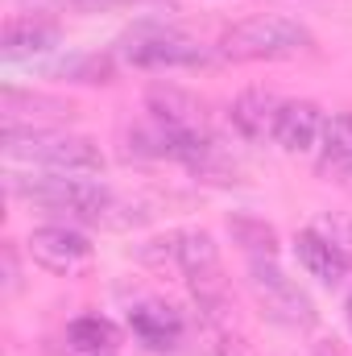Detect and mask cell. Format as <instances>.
Returning a JSON list of instances; mask_svg holds the SVG:
<instances>
[{"label":"cell","instance_id":"cell-1","mask_svg":"<svg viewBox=\"0 0 352 356\" xmlns=\"http://www.w3.org/2000/svg\"><path fill=\"white\" fill-rule=\"evenodd\" d=\"M8 191L33 207H46L54 216L79 220V224H104V228H125L116 211H129L125 199H116L99 178L91 175H58V170H29L17 175L8 170Z\"/></svg>","mask_w":352,"mask_h":356},{"label":"cell","instance_id":"cell-2","mask_svg":"<svg viewBox=\"0 0 352 356\" xmlns=\"http://www.w3.org/2000/svg\"><path fill=\"white\" fill-rule=\"evenodd\" d=\"M4 154L33 170H58V175L104 170V149L91 137L63 133V129H4Z\"/></svg>","mask_w":352,"mask_h":356},{"label":"cell","instance_id":"cell-3","mask_svg":"<svg viewBox=\"0 0 352 356\" xmlns=\"http://www.w3.org/2000/svg\"><path fill=\"white\" fill-rule=\"evenodd\" d=\"M311 46H315L311 29L303 21L278 17V13L249 17L220 38V54L232 63H282V58H298Z\"/></svg>","mask_w":352,"mask_h":356},{"label":"cell","instance_id":"cell-4","mask_svg":"<svg viewBox=\"0 0 352 356\" xmlns=\"http://www.w3.org/2000/svg\"><path fill=\"white\" fill-rule=\"evenodd\" d=\"M120 58L129 67L141 71H175V67H199L211 54L203 50V42H195L191 33H182L175 25H158V21H141L129 33H120L116 42Z\"/></svg>","mask_w":352,"mask_h":356},{"label":"cell","instance_id":"cell-5","mask_svg":"<svg viewBox=\"0 0 352 356\" xmlns=\"http://www.w3.org/2000/svg\"><path fill=\"white\" fill-rule=\"evenodd\" d=\"M249 290L257 298V307L265 311V319L290 327V332H311L319 323V311L311 302V294L286 277V269L278 266V257H257L249 261Z\"/></svg>","mask_w":352,"mask_h":356},{"label":"cell","instance_id":"cell-6","mask_svg":"<svg viewBox=\"0 0 352 356\" xmlns=\"http://www.w3.org/2000/svg\"><path fill=\"white\" fill-rule=\"evenodd\" d=\"M158 245H162V257H170L182 269V277L195 286L199 302L224 290L220 286V249H216L211 232H203V228H178V232H170Z\"/></svg>","mask_w":352,"mask_h":356},{"label":"cell","instance_id":"cell-7","mask_svg":"<svg viewBox=\"0 0 352 356\" xmlns=\"http://www.w3.org/2000/svg\"><path fill=\"white\" fill-rule=\"evenodd\" d=\"M25 249L46 273H58V277H75L91 266V241L75 224H42L29 232Z\"/></svg>","mask_w":352,"mask_h":356},{"label":"cell","instance_id":"cell-8","mask_svg":"<svg viewBox=\"0 0 352 356\" xmlns=\"http://www.w3.org/2000/svg\"><path fill=\"white\" fill-rule=\"evenodd\" d=\"M323 129H328V116L319 112V104L282 99V112H278V124H273V145L286 149V154H311V149H319Z\"/></svg>","mask_w":352,"mask_h":356},{"label":"cell","instance_id":"cell-9","mask_svg":"<svg viewBox=\"0 0 352 356\" xmlns=\"http://www.w3.org/2000/svg\"><path fill=\"white\" fill-rule=\"evenodd\" d=\"M4 129H58L75 108L67 99L42 95V91H17L4 88Z\"/></svg>","mask_w":352,"mask_h":356},{"label":"cell","instance_id":"cell-10","mask_svg":"<svg viewBox=\"0 0 352 356\" xmlns=\"http://www.w3.org/2000/svg\"><path fill=\"white\" fill-rule=\"evenodd\" d=\"M294 257H298V266L307 269L315 282H323V286H349L352 257H344L319 228H303L294 236Z\"/></svg>","mask_w":352,"mask_h":356},{"label":"cell","instance_id":"cell-11","mask_svg":"<svg viewBox=\"0 0 352 356\" xmlns=\"http://www.w3.org/2000/svg\"><path fill=\"white\" fill-rule=\"evenodd\" d=\"M129 332L150 353H175L182 344V315L166 302H137L129 311Z\"/></svg>","mask_w":352,"mask_h":356},{"label":"cell","instance_id":"cell-12","mask_svg":"<svg viewBox=\"0 0 352 356\" xmlns=\"http://www.w3.org/2000/svg\"><path fill=\"white\" fill-rule=\"evenodd\" d=\"M278 112H282V99L273 91H241L228 108V120L232 129L245 137V141H273V124H278Z\"/></svg>","mask_w":352,"mask_h":356},{"label":"cell","instance_id":"cell-13","mask_svg":"<svg viewBox=\"0 0 352 356\" xmlns=\"http://www.w3.org/2000/svg\"><path fill=\"white\" fill-rule=\"evenodd\" d=\"M145 108H150V120L154 124H162V129H203V116H199V104H195V95H186V91L178 88H150L145 95Z\"/></svg>","mask_w":352,"mask_h":356},{"label":"cell","instance_id":"cell-14","mask_svg":"<svg viewBox=\"0 0 352 356\" xmlns=\"http://www.w3.org/2000/svg\"><path fill=\"white\" fill-rule=\"evenodd\" d=\"M54 42H58V29L46 21H33V17H13L4 25V58L8 63L46 54V50H54Z\"/></svg>","mask_w":352,"mask_h":356},{"label":"cell","instance_id":"cell-15","mask_svg":"<svg viewBox=\"0 0 352 356\" xmlns=\"http://www.w3.org/2000/svg\"><path fill=\"white\" fill-rule=\"evenodd\" d=\"M63 344L75 348V353H83V356H116L120 332H116V323L104 319V315H79V319H71Z\"/></svg>","mask_w":352,"mask_h":356},{"label":"cell","instance_id":"cell-16","mask_svg":"<svg viewBox=\"0 0 352 356\" xmlns=\"http://www.w3.org/2000/svg\"><path fill=\"white\" fill-rule=\"evenodd\" d=\"M319 162L332 175L352 178V112L328 116V129H323V141H319Z\"/></svg>","mask_w":352,"mask_h":356},{"label":"cell","instance_id":"cell-17","mask_svg":"<svg viewBox=\"0 0 352 356\" xmlns=\"http://www.w3.org/2000/svg\"><path fill=\"white\" fill-rule=\"evenodd\" d=\"M228 232H232V241L245 249L249 261H257V257H278V232H273V224H265L257 216H232V220H228Z\"/></svg>","mask_w":352,"mask_h":356},{"label":"cell","instance_id":"cell-18","mask_svg":"<svg viewBox=\"0 0 352 356\" xmlns=\"http://www.w3.org/2000/svg\"><path fill=\"white\" fill-rule=\"evenodd\" d=\"M319 232L344 253V257H352V216H344V211H332V216H323L319 220Z\"/></svg>","mask_w":352,"mask_h":356},{"label":"cell","instance_id":"cell-19","mask_svg":"<svg viewBox=\"0 0 352 356\" xmlns=\"http://www.w3.org/2000/svg\"><path fill=\"white\" fill-rule=\"evenodd\" d=\"M21 290V269H17V249L8 245L4 249V294H17Z\"/></svg>","mask_w":352,"mask_h":356},{"label":"cell","instance_id":"cell-20","mask_svg":"<svg viewBox=\"0 0 352 356\" xmlns=\"http://www.w3.org/2000/svg\"><path fill=\"white\" fill-rule=\"evenodd\" d=\"M50 356H83V353H75V348H67V344H58V353H50Z\"/></svg>","mask_w":352,"mask_h":356},{"label":"cell","instance_id":"cell-21","mask_svg":"<svg viewBox=\"0 0 352 356\" xmlns=\"http://www.w3.org/2000/svg\"><path fill=\"white\" fill-rule=\"evenodd\" d=\"M344 319H349V332H352V294H349V307H344Z\"/></svg>","mask_w":352,"mask_h":356},{"label":"cell","instance_id":"cell-22","mask_svg":"<svg viewBox=\"0 0 352 356\" xmlns=\"http://www.w3.org/2000/svg\"><path fill=\"white\" fill-rule=\"evenodd\" d=\"M319 356H340V353H328V348H323V353H319Z\"/></svg>","mask_w":352,"mask_h":356}]
</instances>
